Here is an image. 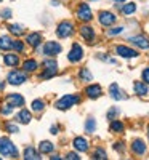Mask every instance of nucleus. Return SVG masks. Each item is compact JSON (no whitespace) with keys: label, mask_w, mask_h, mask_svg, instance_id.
<instances>
[{"label":"nucleus","mask_w":149,"mask_h":160,"mask_svg":"<svg viewBox=\"0 0 149 160\" xmlns=\"http://www.w3.org/2000/svg\"><path fill=\"white\" fill-rule=\"evenodd\" d=\"M0 155L11 157V158L18 157V149H16L15 142H13L10 138H7V136L0 138Z\"/></svg>","instance_id":"1"},{"label":"nucleus","mask_w":149,"mask_h":160,"mask_svg":"<svg viewBox=\"0 0 149 160\" xmlns=\"http://www.w3.org/2000/svg\"><path fill=\"white\" fill-rule=\"evenodd\" d=\"M79 102H80V96H77V95H64L63 98H59L56 101L55 106L59 111H67V109H71L72 106H75Z\"/></svg>","instance_id":"2"},{"label":"nucleus","mask_w":149,"mask_h":160,"mask_svg":"<svg viewBox=\"0 0 149 160\" xmlns=\"http://www.w3.org/2000/svg\"><path fill=\"white\" fill-rule=\"evenodd\" d=\"M7 80H8L10 85H16V87H18V85H23L26 80H28V72L15 69V71H11V72L8 74Z\"/></svg>","instance_id":"3"},{"label":"nucleus","mask_w":149,"mask_h":160,"mask_svg":"<svg viewBox=\"0 0 149 160\" xmlns=\"http://www.w3.org/2000/svg\"><path fill=\"white\" fill-rule=\"evenodd\" d=\"M63 51V47L58 43V42H53V40H50V42H45L44 48H42V53L45 56H51L55 58L56 55H59V53Z\"/></svg>","instance_id":"4"},{"label":"nucleus","mask_w":149,"mask_h":160,"mask_svg":"<svg viewBox=\"0 0 149 160\" xmlns=\"http://www.w3.org/2000/svg\"><path fill=\"white\" fill-rule=\"evenodd\" d=\"M74 34V24L71 21H63L58 24V29H56V35L59 38H67Z\"/></svg>","instance_id":"5"},{"label":"nucleus","mask_w":149,"mask_h":160,"mask_svg":"<svg viewBox=\"0 0 149 160\" xmlns=\"http://www.w3.org/2000/svg\"><path fill=\"white\" fill-rule=\"evenodd\" d=\"M82 58H84V50H82V47H80L79 43H74L72 48H71V51L67 53V59H69V62L75 64V62L82 61Z\"/></svg>","instance_id":"6"},{"label":"nucleus","mask_w":149,"mask_h":160,"mask_svg":"<svg viewBox=\"0 0 149 160\" xmlns=\"http://www.w3.org/2000/svg\"><path fill=\"white\" fill-rule=\"evenodd\" d=\"M77 18H79L80 21H84V22L91 21L93 13H91V10H90L88 3H80V5L77 7Z\"/></svg>","instance_id":"7"},{"label":"nucleus","mask_w":149,"mask_h":160,"mask_svg":"<svg viewBox=\"0 0 149 160\" xmlns=\"http://www.w3.org/2000/svg\"><path fill=\"white\" fill-rule=\"evenodd\" d=\"M5 102H8L11 108H24L26 99H24L23 95H19V93H11V95H7Z\"/></svg>","instance_id":"8"},{"label":"nucleus","mask_w":149,"mask_h":160,"mask_svg":"<svg viewBox=\"0 0 149 160\" xmlns=\"http://www.w3.org/2000/svg\"><path fill=\"white\" fill-rule=\"evenodd\" d=\"M98 21H100L101 26L109 28V26H112L117 21V16L114 15V13H111V11H101L100 15H98Z\"/></svg>","instance_id":"9"},{"label":"nucleus","mask_w":149,"mask_h":160,"mask_svg":"<svg viewBox=\"0 0 149 160\" xmlns=\"http://www.w3.org/2000/svg\"><path fill=\"white\" fill-rule=\"evenodd\" d=\"M128 42H131V45L138 47L141 50H147L149 48V38L144 37V35H133L128 38Z\"/></svg>","instance_id":"10"},{"label":"nucleus","mask_w":149,"mask_h":160,"mask_svg":"<svg viewBox=\"0 0 149 160\" xmlns=\"http://www.w3.org/2000/svg\"><path fill=\"white\" fill-rule=\"evenodd\" d=\"M116 53H117L119 56H122V58H136L138 56V51L136 50H131V48H128L125 45H119L116 48Z\"/></svg>","instance_id":"11"},{"label":"nucleus","mask_w":149,"mask_h":160,"mask_svg":"<svg viewBox=\"0 0 149 160\" xmlns=\"http://www.w3.org/2000/svg\"><path fill=\"white\" fill-rule=\"evenodd\" d=\"M23 158L24 160H39L40 158V152L34 148V146H28L23 151Z\"/></svg>","instance_id":"12"},{"label":"nucleus","mask_w":149,"mask_h":160,"mask_svg":"<svg viewBox=\"0 0 149 160\" xmlns=\"http://www.w3.org/2000/svg\"><path fill=\"white\" fill-rule=\"evenodd\" d=\"M101 93H103V90H101L100 85H88V87L85 88V95H87L90 99H96V98H100V96H101Z\"/></svg>","instance_id":"13"},{"label":"nucleus","mask_w":149,"mask_h":160,"mask_svg":"<svg viewBox=\"0 0 149 160\" xmlns=\"http://www.w3.org/2000/svg\"><path fill=\"white\" fill-rule=\"evenodd\" d=\"M80 35L84 37L85 42L93 43V40H95V31H93V28H90V26H82V28H80Z\"/></svg>","instance_id":"14"},{"label":"nucleus","mask_w":149,"mask_h":160,"mask_svg":"<svg viewBox=\"0 0 149 160\" xmlns=\"http://www.w3.org/2000/svg\"><path fill=\"white\" fill-rule=\"evenodd\" d=\"M26 43L31 45L32 48H37V47H40V43H42V35H40L39 32H32V34H29L28 37H26Z\"/></svg>","instance_id":"15"},{"label":"nucleus","mask_w":149,"mask_h":160,"mask_svg":"<svg viewBox=\"0 0 149 160\" xmlns=\"http://www.w3.org/2000/svg\"><path fill=\"white\" fill-rule=\"evenodd\" d=\"M72 144H74V149L79 151V152H87L88 148H90V144L85 138H75Z\"/></svg>","instance_id":"16"},{"label":"nucleus","mask_w":149,"mask_h":160,"mask_svg":"<svg viewBox=\"0 0 149 160\" xmlns=\"http://www.w3.org/2000/svg\"><path fill=\"white\" fill-rule=\"evenodd\" d=\"M16 122H19V123H24V125H28L29 122H31V118H32V115H31V112L28 111V109H21L18 114H16Z\"/></svg>","instance_id":"17"},{"label":"nucleus","mask_w":149,"mask_h":160,"mask_svg":"<svg viewBox=\"0 0 149 160\" xmlns=\"http://www.w3.org/2000/svg\"><path fill=\"white\" fill-rule=\"evenodd\" d=\"M131 151H133V154H136V155H143V154L146 152V144H144V141L135 139V141L131 142Z\"/></svg>","instance_id":"18"},{"label":"nucleus","mask_w":149,"mask_h":160,"mask_svg":"<svg viewBox=\"0 0 149 160\" xmlns=\"http://www.w3.org/2000/svg\"><path fill=\"white\" fill-rule=\"evenodd\" d=\"M39 152L45 154V155H50V154L55 152V146H53V142H50V141H42L39 144Z\"/></svg>","instance_id":"19"},{"label":"nucleus","mask_w":149,"mask_h":160,"mask_svg":"<svg viewBox=\"0 0 149 160\" xmlns=\"http://www.w3.org/2000/svg\"><path fill=\"white\" fill-rule=\"evenodd\" d=\"M3 62L8 66V68H16L19 64V56L13 55V53H8V55H3Z\"/></svg>","instance_id":"20"},{"label":"nucleus","mask_w":149,"mask_h":160,"mask_svg":"<svg viewBox=\"0 0 149 160\" xmlns=\"http://www.w3.org/2000/svg\"><path fill=\"white\" fill-rule=\"evenodd\" d=\"M109 93H111V98L116 99V101H120V99H125V98H127L125 95H122V90L119 88L117 83H112V85L109 87Z\"/></svg>","instance_id":"21"},{"label":"nucleus","mask_w":149,"mask_h":160,"mask_svg":"<svg viewBox=\"0 0 149 160\" xmlns=\"http://www.w3.org/2000/svg\"><path fill=\"white\" fill-rule=\"evenodd\" d=\"M0 50H3V51L13 50V38L8 37V35H2V37H0Z\"/></svg>","instance_id":"22"},{"label":"nucleus","mask_w":149,"mask_h":160,"mask_svg":"<svg viewBox=\"0 0 149 160\" xmlns=\"http://www.w3.org/2000/svg\"><path fill=\"white\" fill-rule=\"evenodd\" d=\"M133 88H135V93H136L138 96H146L147 93H149V90H147V83H144V82H135Z\"/></svg>","instance_id":"23"},{"label":"nucleus","mask_w":149,"mask_h":160,"mask_svg":"<svg viewBox=\"0 0 149 160\" xmlns=\"http://www.w3.org/2000/svg\"><path fill=\"white\" fill-rule=\"evenodd\" d=\"M8 31H10L11 35H16V37H21V35H24V32H26L24 26H21V24H10V26H8Z\"/></svg>","instance_id":"24"},{"label":"nucleus","mask_w":149,"mask_h":160,"mask_svg":"<svg viewBox=\"0 0 149 160\" xmlns=\"http://www.w3.org/2000/svg\"><path fill=\"white\" fill-rule=\"evenodd\" d=\"M37 68H39V62L35 59H26L23 62V71H26V72H34V71H37Z\"/></svg>","instance_id":"25"},{"label":"nucleus","mask_w":149,"mask_h":160,"mask_svg":"<svg viewBox=\"0 0 149 160\" xmlns=\"http://www.w3.org/2000/svg\"><path fill=\"white\" fill-rule=\"evenodd\" d=\"M79 78L82 80V82H91L93 75H91V72L87 68H82V69H80V72H79Z\"/></svg>","instance_id":"26"},{"label":"nucleus","mask_w":149,"mask_h":160,"mask_svg":"<svg viewBox=\"0 0 149 160\" xmlns=\"http://www.w3.org/2000/svg\"><path fill=\"white\" fill-rule=\"evenodd\" d=\"M85 131L87 133H95V131H96V120H95L93 117L87 118V122H85Z\"/></svg>","instance_id":"27"},{"label":"nucleus","mask_w":149,"mask_h":160,"mask_svg":"<svg viewBox=\"0 0 149 160\" xmlns=\"http://www.w3.org/2000/svg\"><path fill=\"white\" fill-rule=\"evenodd\" d=\"M42 66H44V69H48V71H58V62L55 59H45Z\"/></svg>","instance_id":"28"},{"label":"nucleus","mask_w":149,"mask_h":160,"mask_svg":"<svg viewBox=\"0 0 149 160\" xmlns=\"http://www.w3.org/2000/svg\"><path fill=\"white\" fill-rule=\"evenodd\" d=\"M44 109H45V102H44L42 99H34V101H32V111H34V112L39 114V112H42Z\"/></svg>","instance_id":"29"},{"label":"nucleus","mask_w":149,"mask_h":160,"mask_svg":"<svg viewBox=\"0 0 149 160\" xmlns=\"http://www.w3.org/2000/svg\"><path fill=\"white\" fill-rule=\"evenodd\" d=\"M111 131L112 133H122L124 131V123L119 120H111Z\"/></svg>","instance_id":"30"},{"label":"nucleus","mask_w":149,"mask_h":160,"mask_svg":"<svg viewBox=\"0 0 149 160\" xmlns=\"http://www.w3.org/2000/svg\"><path fill=\"white\" fill-rule=\"evenodd\" d=\"M135 11H136V5H135L133 2L122 7V13H124V15H127V16H128V15H131V13H135Z\"/></svg>","instance_id":"31"},{"label":"nucleus","mask_w":149,"mask_h":160,"mask_svg":"<svg viewBox=\"0 0 149 160\" xmlns=\"http://www.w3.org/2000/svg\"><path fill=\"white\" fill-rule=\"evenodd\" d=\"M93 158H96V160H106V158H107L106 151H104V149H101V148H98L96 151L93 152Z\"/></svg>","instance_id":"32"},{"label":"nucleus","mask_w":149,"mask_h":160,"mask_svg":"<svg viewBox=\"0 0 149 160\" xmlns=\"http://www.w3.org/2000/svg\"><path fill=\"white\" fill-rule=\"evenodd\" d=\"M56 74H58V71H48V69H45L42 74H40V78H42V80H48L51 77H55Z\"/></svg>","instance_id":"33"},{"label":"nucleus","mask_w":149,"mask_h":160,"mask_svg":"<svg viewBox=\"0 0 149 160\" xmlns=\"http://www.w3.org/2000/svg\"><path fill=\"white\" fill-rule=\"evenodd\" d=\"M13 109H15V108H11L8 102H5L2 108H0V114H2V115H10V114L13 112Z\"/></svg>","instance_id":"34"},{"label":"nucleus","mask_w":149,"mask_h":160,"mask_svg":"<svg viewBox=\"0 0 149 160\" xmlns=\"http://www.w3.org/2000/svg\"><path fill=\"white\" fill-rule=\"evenodd\" d=\"M0 16H2V19H10L11 16H13V11H11V8H3L2 11H0Z\"/></svg>","instance_id":"35"},{"label":"nucleus","mask_w":149,"mask_h":160,"mask_svg":"<svg viewBox=\"0 0 149 160\" xmlns=\"http://www.w3.org/2000/svg\"><path fill=\"white\" fill-rule=\"evenodd\" d=\"M13 50L18 51V53L24 51V43L21 42V40H13Z\"/></svg>","instance_id":"36"},{"label":"nucleus","mask_w":149,"mask_h":160,"mask_svg":"<svg viewBox=\"0 0 149 160\" xmlns=\"http://www.w3.org/2000/svg\"><path fill=\"white\" fill-rule=\"evenodd\" d=\"M5 130H7V133H18V131H19L18 127H16L15 123H11V122H7V123H5Z\"/></svg>","instance_id":"37"},{"label":"nucleus","mask_w":149,"mask_h":160,"mask_svg":"<svg viewBox=\"0 0 149 160\" xmlns=\"http://www.w3.org/2000/svg\"><path fill=\"white\" fill-rule=\"evenodd\" d=\"M117 115H119V109L117 108H111L109 111H107V118L109 120H114Z\"/></svg>","instance_id":"38"},{"label":"nucleus","mask_w":149,"mask_h":160,"mask_svg":"<svg viewBox=\"0 0 149 160\" xmlns=\"http://www.w3.org/2000/svg\"><path fill=\"white\" fill-rule=\"evenodd\" d=\"M122 32H124V28H120V26H119V28H114V29H109V31H107V35H119V34H122Z\"/></svg>","instance_id":"39"},{"label":"nucleus","mask_w":149,"mask_h":160,"mask_svg":"<svg viewBox=\"0 0 149 160\" xmlns=\"http://www.w3.org/2000/svg\"><path fill=\"white\" fill-rule=\"evenodd\" d=\"M143 82L149 85V68H146V69L143 71Z\"/></svg>","instance_id":"40"},{"label":"nucleus","mask_w":149,"mask_h":160,"mask_svg":"<svg viewBox=\"0 0 149 160\" xmlns=\"http://www.w3.org/2000/svg\"><path fill=\"white\" fill-rule=\"evenodd\" d=\"M66 158H67V160H79L80 157H79V155H77L75 152H69V154L66 155Z\"/></svg>","instance_id":"41"},{"label":"nucleus","mask_w":149,"mask_h":160,"mask_svg":"<svg viewBox=\"0 0 149 160\" xmlns=\"http://www.w3.org/2000/svg\"><path fill=\"white\" fill-rule=\"evenodd\" d=\"M114 149H116L117 152H124V144H122V142H116V144H114Z\"/></svg>","instance_id":"42"},{"label":"nucleus","mask_w":149,"mask_h":160,"mask_svg":"<svg viewBox=\"0 0 149 160\" xmlns=\"http://www.w3.org/2000/svg\"><path fill=\"white\" fill-rule=\"evenodd\" d=\"M58 125H51V128H50V133H51V135H58Z\"/></svg>","instance_id":"43"},{"label":"nucleus","mask_w":149,"mask_h":160,"mask_svg":"<svg viewBox=\"0 0 149 160\" xmlns=\"http://www.w3.org/2000/svg\"><path fill=\"white\" fill-rule=\"evenodd\" d=\"M50 158H51V160H59L61 157H59V155H56V154H53V155H51Z\"/></svg>","instance_id":"44"},{"label":"nucleus","mask_w":149,"mask_h":160,"mask_svg":"<svg viewBox=\"0 0 149 160\" xmlns=\"http://www.w3.org/2000/svg\"><path fill=\"white\" fill-rule=\"evenodd\" d=\"M3 87H5V83L2 82V80H0V91H2V90H3Z\"/></svg>","instance_id":"45"},{"label":"nucleus","mask_w":149,"mask_h":160,"mask_svg":"<svg viewBox=\"0 0 149 160\" xmlns=\"http://www.w3.org/2000/svg\"><path fill=\"white\" fill-rule=\"evenodd\" d=\"M51 3L55 5V7H56V5H59V2H58V0H51Z\"/></svg>","instance_id":"46"},{"label":"nucleus","mask_w":149,"mask_h":160,"mask_svg":"<svg viewBox=\"0 0 149 160\" xmlns=\"http://www.w3.org/2000/svg\"><path fill=\"white\" fill-rule=\"evenodd\" d=\"M114 2H119L120 3V2H125V0H114Z\"/></svg>","instance_id":"47"},{"label":"nucleus","mask_w":149,"mask_h":160,"mask_svg":"<svg viewBox=\"0 0 149 160\" xmlns=\"http://www.w3.org/2000/svg\"><path fill=\"white\" fill-rule=\"evenodd\" d=\"M147 136H149V127H147Z\"/></svg>","instance_id":"48"},{"label":"nucleus","mask_w":149,"mask_h":160,"mask_svg":"<svg viewBox=\"0 0 149 160\" xmlns=\"http://www.w3.org/2000/svg\"><path fill=\"white\" fill-rule=\"evenodd\" d=\"M0 2H2V0H0Z\"/></svg>","instance_id":"49"},{"label":"nucleus","mask_w":149,"mask_h":160,"mask_svg":"<svg viewBox=\"0 0 149 160\" xmlns=\"http://www.w3.org/2000/svg\"><path fill=\"white\" fill-rule=\"evenodd\" d=\"M93 2H95V0H93Z\"/></svg>","instance_id":"50"}]
</instances>
